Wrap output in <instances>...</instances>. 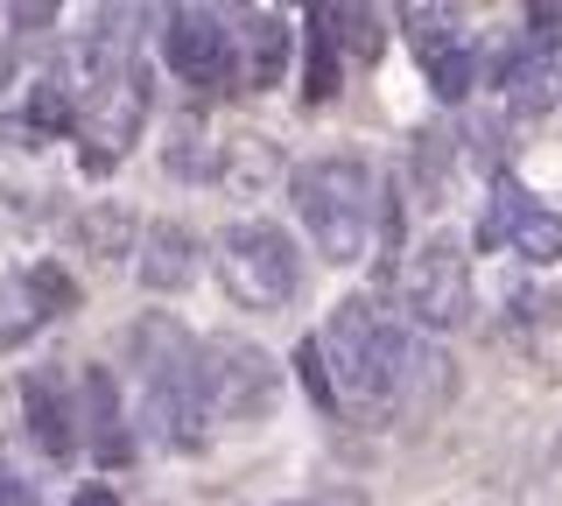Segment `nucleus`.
<instances>
[{
  "instance_id": "7ed1b4c3",
  "label": "nucleus",
  "mask_w": 562,
  "mask_h": 506,
  "mask_svg": "<svg viewBox=\"0 0 562 506\" xmlns=\"http://www.w3.org/2000/svg\"><path fill=\"white\" fill-rule=\"evenodd\" d=\"M316 345H324V366H330V380H338V401L351 394V401H366V408H394L401 387H408L415 330L394 324L373 295H345Z\"/></svg>"
},
{
  "instance_id": "b1692460",
  "label": "nucleus",
  "mask_w": 562,
  "mask_h": 506,
  "mask_svg": "<svg viewBox=\"0 0 562 506\" xmlns=\"http://www.w3.org/2000/svg\"><path fill=\"white\" fill-rule=\"evenodd\" d=\"M295 380H303V394H310L324 415H338V408H345V401H338V380H330V366H324V345H316V338H303V345H295Z\"/></svg>"
},
{
  "instance_id": "f03ea898",
  "label": "nucleus",
  "mask_w": 562,
  "mask_h": 506,
  "mask_svg": "<svg viewBox=\"0 0 562 506\" xmlns=\"http://www.w3.org/2000/svg\"><path fill=\"white\" fill-rule=\"evenodd\" d=\"M134 359H140V423H148V436L162 450H204L211 401L198 380V338L176 317H140Z\"/></svg>"
},
{
  "instance_id": "0eeeda50",
  "label": "nucleus",
  "mask_w": 562,
  "mask_h": 506,
  "mask_svg": "<svg viewBox=\"0 0 562 506\" xmlns=\"http://www.w3.org/2000/svg\"><path fill=\"white\" fill-rule=\"evenodd\" d=\"M155 106V85H148V64H127L105 92L92 99V106L78 113V127H85V148H78V162H85V177H105V169L120 162L134 142H140V120H148Z\"/></svg>"
},
{
  "instance_id": "bb28decb",
  "label": "nucleus",
  "mask_w": 562,
  "mask_h": 506,
  "mask_svg": "<svg viewBox=\"0 0 562 506\" xmlns=\"http://www.w3.org/2000/svg\"><path fill=\"white\" fill-rule=\"evenodd\" d=\"M520 43L549 57V49L562 43V8H527V36H520Z\"/></svg>"
},
{
  "instance_id": "9d476101",
  "label": "nucleus",
  "mask_w": 562,
  "mask_h": 506,
  "mask_svg": "<svg viewBox=\"0 0 562 506\" xmlns=\"http://www.w3.org/2000/svg\"><path fill=\"white\" fill-rule=\"evenodd\" d=\"M78 436L92 443V458L105 471L134 464V429H127V401H120L113 366H85L78 373Z\"/></svg>"
},
{
  "instance_id": "dca6fc26",
  "label": "nucleus",
  "mask_w": 562,
  "mask_h": 506,
  "mask_svg": "<svg viewBox=\"0 0 562 506\" xmlns=\"http://www.w3.org/2000/svg\"><path fill=\"white\" fill-rule=\"evenodd\" d=\"M499 92L514 113H549L555 106V57H541V49H514V57L499 64Z\"/></svg>"
},
{
  "instance_id": "a878e982",
  "label": "nucleus",
  "mask_w": 562,
  "mask_h": 506,
  "mask_svg": "<svg viewBox=\"0 0 562 506\" xmlns=\"http://www.w3.org/2000/svg\"><path fill=\"white\" fill-rule=\"evenodd\" d=\"M29 274H35V289H43V303L57 310V317H64V310H78V282H70V274L57 268V260H35Z\"/></svg>"
},
{
  "instance_id": "7c9ffc66",
  "label": "nucleus",
  "mask_w": 562,
  "mask_h": 506,
  "mask_svg": "<svg viewBox=\"0 0 562 506\" xmlns=\"http://www.w3.org/2000/svg\"><path fill=\"white\" fill-rule=\"evenodd\" d=\"M8 85H14V64H8V57H0V92H8Z\"/></svg>"
},
{
  "instance_id": "4468645a",
  "label": "nucleus",
  "mask_w": 562,
  "mask_h": 506,
  "mask_svg": "<svg viewBox=\"0 0 562 506\" xmlns=\"http://www.w3.org/2000/svg\"><path fill=\"white\" fill-rule=\"evenodd\" d=\"M408 177H415V198L429 212L450 204V177H457V134L450 127H422L408 142Z\"/></svg>"
},
{
  "instance_id": "393cba45",
  "label": "nucleus",
  "mask_w": 562,
  "mask_h": 506,
  "mask_svg": "<svg viewBox=\"0 0 562 506\" xmlns=\"http://www.w3.org/2000/svg\"><path fill=\"white\" fill-rule=\"evenodd\" d=\"M514 254L527 260V268H555V260H562V218H555V212H535V218L520 225Z\"/></svg>"
},
{
  "instance_id": "1a4fd4ad",
  "label": "nucleus",
  "mask_w": 562,
  "mask_h": 506,
  "mask_svg": "<svg viewBox=\"0 0 562 506\" xmlns=\"http://www.w3.org/2000/svg\"><path fill=\"white\" fill-rule=\"evenodd\" d=\"M22 429L29 443L43 450L49 464H70L78 458V387L57 373V366H35V373H22Z\"/></svg>"
},
{
  "instance_id": "9b49d317",
  "label": "nucleus",
  "mask_w": 562,
  "mask_h": 506,
  "mask_svg": "<svg viewBox=\"0 0 562 506\" xmlns=\"http://www.w3.org/2000/svg\"><path fill=\"white\" fill-rule=\"evenodd\" d=\"M289 22H281L274 8H254V14H239V29H233V64H239V92H268V85H281V71H289Z\"/></svg>"
},
{
  "instance_id": "5701e85b",
  "label": "nucleus",
  "mask_w": 562,
  "mask_h": 506,
  "mask_svg": "<svg viewBox=\"0 0 562 506\" xmlns=\"http://www.w3.org/2000/svg\"><path fill=\"white\" fill-rule=\"evenodd\" d=\"M471 85H479V49H471V43H457L450 57H436V64H429V92L443 99V106L471 99Z\"/></svg>"
},
{
  "instance_id": "423d86ee",
  "label": "nucleus",
  "mask_w": 562,
  "mask_h": 506,
  "mask_svg": "<svg viewBox=\"0 0 562 506\" xmlns=\"http://www.w3.org/2000/svg\"><path fill=\"white\" fill-rule=\"evenodd\" d=\"M401 310L415 330H464L471 324V260L457 239H422L401 268Z\"/></svg>"
},
{
  "instance_id": "aec40b11",
  "label": "nucleus",
  "mask_w": 562,
  "mask_h": 506,
  "mask_svg": "<svg viewBox=\"0 0 562 506\" xmlns=\"http://www.w3.org/2000/svg\"><path fill=\"white\" fill-rule=\"evenodd\" d=\"M78 247L92 260H127L140 247V225H134L127 204H92V212L78 218Z\"/></svg>"
},
{
  "instance_id": "a211bd4d",
  "label": "nucleus",
  "mask_w": 562,
  "mask_h": 506,
  "mask_svg": "<svg viewBox=\"0 0 562 506\" xmlns=\"http://www.w3.org/2000/svg\"><path fill=\"white\" fill-rule=\"evenodd\" d=\"M338 78H345V57L330 43V22H324V0L310 8V43H303V106H330L338 99Z\"/></svg>"
},
{
  "instance_id": "39448f33",
  "label": "nucleus",
  "mask_w": 562,
  "mask_h": 506,
  "mask_svg": "<svg viewBox=\"0 0 562 506\" xmlns=\"http://www.w3.org/2000/svg\"><path fill=\"white\" fill-rule=\"evenodd\" d=\"M198 380L211 401V423H260L281 401V366L254 338H204L198 345Z\"/></svg>"
},
{
  "instance_id": "c85d7f7f",
  "label": "nucleus",
  "mask_w": 562,
  "mask_h": 506,
  "mask_svg": "<svg viewBox=\"0 0 562 506\" xmlns=\"http://www.w3.org/2000/svg\"><path fill=\"white\" fill-rule=\"evenodd\" d=\"M8 22L22 29V36H35V29H49V22H57V8H49V0H35V8H29V0H22V8H8Z\"/></svg>"
},
{
  "instance_id": "f8f14e48",
  "label": "nucleus",
  "mask_w": 562,
  "mask_h": 506,
  "mask_svg": "<svg viewBox=\"0 0 562 506\" xmlns=\"http://www.w3.org/2000/svg\"><path fill=\"white\" fill-rule=\"evenodd\" d=\"M134 274H140V289H155V295L190 289L198 282V233H190L183 218H155L134 247Z\"/></svg>"
},
{
  "instance_id": "f3484780",
  "label": "nucleus",
  "mask_w": 562,
  "mask_h": 506,
  "mask_svg": "<svg viewBox=\"0 0 562 506\" xmlns=\"http://www.w3.org/2000/svg\"><path fill=\"white\" fill-rule=\"evenodd\" d=\"M49 317H57V310L43 303L35 274H8V282H0V352H22Z\"/></svg>"
},
{
  "instance_id": "ddd939ff",
  "label": "nucleus",
  "mask_w": 562,
  "mask_h": 506,
  "mask_svg": "<svg viewBox=\"0 0 562 506\" xmlns=\"http://www.w3.org/2000/svg\"><path fill=\"white\" fill-rule=\"evenodd\" d=\"M218 183L233 190V198H260V190L281 183V148L268 134H233V142L218 148Z\"/></svg>"
},
{
  "instance_id": "6e6552de",
  "label": "nucleus",
  "mask_w": 562,
  "mask_h": 506,
  "mask_svg": "<svg viewBox=\"0 0 562 506\" xmlns=\"http://www.w3.org/2000/svg\"><path fill=\"white\" fill-rule=\"evenodd\" d=\"M162 57L169 71L198 92H239V64H233V29L218 8H169L162 14Z\"/></svg>"
},
{
  "instance_id": "cd10ccee",
  "label": "nucleus",
  "mask_w": 562,
  "mask_h": 506,
  "mask_svg": "<svg viewBox=\"0 0 562 506\" xmlns=\"http://www.w3.org/2000/svg\"><path fill=\"white\" fill-rule=\"evenodd\" d=\"M0 506H43V499H35V485L8 464V450H0Z\"/></svg>"
},
{
  "instance_id": "4be33fe9",
  "label": "nucleus",
  "mask_w": 562,
  "mask_h": 506,
  "mask_svg": "<svg viewBox=\"0 0 562 506\" xmlns=\"http://www.w3.org/2000/svg\"><path fill=\"white\" fill-rule=\"evenodd\" d=\"M394 22H401V36H408V49H415L422 64L450 57V49L464 43V36H457V8H401Z\"/></svg>"
},
{
  "instance_id": "f257e3e1",
  "label": "nucleus",
  "mask_w": 562,
  "mask_h": 506,
  "mask_svg": "<svg viewBox=\"0 0 562 506\" xmlns=\"http://www.w3.org/2000/svg\"><path fill=\"white\" fill-rule=\"evenodd\" d=\"M289 204L295 218H303L310 247L324 260H338V268H351V260L373 254V225H380V177L366 155H316V162L289 169Z\"/></svg>"
},
{
  "instance_id": "2eb2a0df",
  "label": "nucleus",
  "mask_w": 562,
  "mask_h": 506,
  "mask_svg": "<svg viewBox=\"0 0 562 506\" xmlns=\"http://www.w3.org/2000/svg\"><path fill=\"white\" fill-rule=\"evenodd\" d=\"M527 218H535V198L520 190V177H514V169H499V177H492V198H485V212H479V254H499V247H514Z\"/></svg>"
},
{
  "instance_id": "412c9836",
  "label": "nucleus",
  "mask_w": 562,
  "mask_h": 506,
  "mask_svg": "<svg viewBox=\"0 0 562 506\" xmlns=\"http://www.w3.org/2000/svg\"><path fill=\"white\" fill-rule=\"evenodd\" d=\"M162 169L169 177H183V183H198V177H218V148H211V127L198 113H183L169 127V142H162Z\"/></svg>"
},
{
  "instance_id": "c756f323",
  "label": "nucleus",
  "mask_w": 562,
  "mask_h": 506,
  "mask_svg": "<svg viewBox=\"0 0 562 506\" xmlns=\"http://www.w3.org/2000/svg\"><path fill=\"white\" fill-rule=\"evenodd\" d=\"M70 506H120V493H113V485H78V499H70Z\"/></svg>"
},
{
  "instance_id": "20e7f679",
  "label": "nucleus",
  "mask_w": 562,
  "mask_h": 506,
  "mask_svg": "<svg viewBox=\"0 0 562 506\" xmlns=\"http://www.w3.org/2000/svg\"><path fill=\"white\" fill-rule=\"evenodd\" d=\"M211 260H218V282L233 289V303H246V310H281L303 289V254L268 218H233L211 239Z\"/></svg>"
},
{
  "instance_id": "6ab92c4d",
  "label": "nucleus",
  "mask_w": 562,
  "mask_h": 506,
  "mask_svg": "<svg viewBox=\"0 0 562 506\" xmlns=\"http://www.w3.org/2000/svg\"><path fill=\"white\" fill-rule=\"evenodd\" d=\"M324 22H330V43H338L345 64H373L386 49V14L380 8H330L324 0Z\"/></svg>"
}]
</instances>
